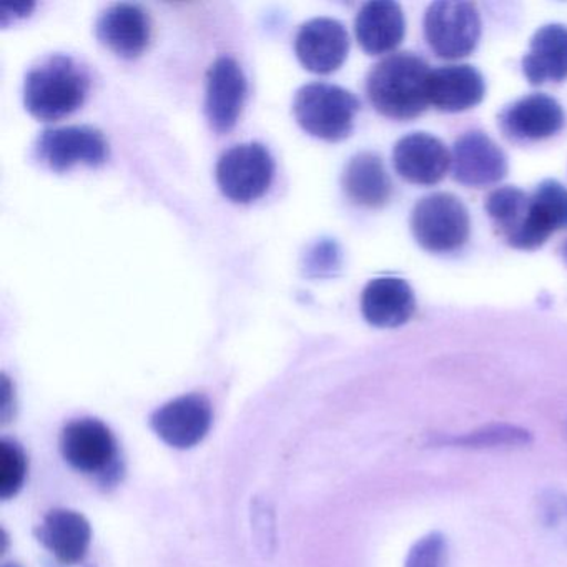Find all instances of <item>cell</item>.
I'll return each instance as SVG.
<instances>
[{
    "mask_svg": "<svg viewBox=\"0 0 567 567\" xmlns=\"http://www.w3.org/2000/svg\"><path fill=\"white\" fill-rule=\"evenodd\" d=\"M427 62L413 52H396L378 62L367 79V94L374 111L393 121L420 117L427 105Z\"/></svg>",
    "mask_w": 567,
    "mask_h": 567,
    "instance_id": "obj_1",
    "label": "cell"
},
{
    "mask_svg": "<svg viewBox=\"0 0 567 567\" xmlns=\"http://www.w3.org/2000/svg\"><path fill=\"white\" fill-rule=\"evenodd\" d=\"M89 78L69 55H51L29 71L24 105L39 121H61L84 105Z\"/></svg>",
    "mask_w": 567,
    "mask_h": 567,
    "instance_id": "obj_2",
    "label": "cell"
},
{
    "mask_svg": "<svg viewBox=\"0 0 567 567\" xmlns=\"http://www.w3.org/2000/svg\"><path fill=\"white\" fill-rule=\"evenodd\" d=\"M360 101L340 85L313 82L295 95L293 114L307 134L327 142H340L353 132Z\"/></svg>",
    "mask_w": 567,
    "mask_h": 567,
    "instance_id": "obj_3",
    "label": "cell"
},
{
    "mask_svg": "<svg viewBox=\"0 0 567 567\" xmlns=\"http://www.w3.org/2000/svg\"><path fill=\"white\" fill-rule=\"evenodd\" d=\"M411 231L424 250L451 254L463 248L470 240V212L456 195L444 192L426 195L414 205Z\"/></svg>",
    "mask_w": 567,
    "mask_h": 567,
    "instance_id": "obj_4",
    "label": "cell"
},
{
    "mask_svg": "<svg viewBox=\"0 0 567 567\" xmlns=\"http://www.w3.org/2000/svg\"><path fill=\"white\" fill-rule=\"evenodd\" d=\"M424 38L440 59L457 61L473 54L481 38L476 6L461 0H440L424 16Z\"/></svg>",
    "mask_w": 567,
    "mask_h": 567,
    "instance_id": "obj_5",
    "label": "cell"
},
{
    "mask_svg": "<svg viewBox=\"0 0 567 567\" xmlns=\"http://www.w3.org/2000/svg\"><path fill=\"white\" fill-rule=\"evenodd\" d=\"M275 162L265 145H235L217 164V184L221 194L235 204H251L267 194L274 181Z\"/></svg>",
    "mask_w": 567,
    "mask_h": 567,
    "instance_id": "obj_6",
    "label": "cell"
},
{
    "mask_svg": "<svg viewBox=\"0 0 567 567\" xmlns=\"http://www.w3.org/2000/svg\"><path fill=\"white\" fill-rule=\"evenodd\" d=\"M35 158L51 171H71L75 165L99 167L109 158V142L97 128L87 125L51 128L35 142Z\"/></svg>",
    "mask_w": 567,
    "mask_h": 567,
    "instance_id": "obj_7",
    "label": "cell"
},
{
    "mask_svg": "<svg viewBox=\"0 0 567 567\" xmlns=\"http://www.w3.org/2000/svg\"><path fill=\"white\" fill-rule=\"evenodd\" d=\"M61 451L74 470L91 476L107 474L118 456L114 433L95 417L71 421L62 430Z\"/></svg>",
    "mask_w": 567,
    "mask_h": 567,
    "instance_id": "obj_8",
    "label": "cell"
},
{
    "mask_svg": "<svg viewBox=\"0 0 567 567\" xmlns=\"http://www.w3.org/2000/svg\"><path fill=\"white\" fill-rule=\"evenodd\" d=\"M214 421L210 401L198 393L184 394L158 408L151 426L168 446L190 450L204 441Z\"/></svg>",
    "mask_w": 567,
    "mask_h": 567,
    "instance_id": "obj_9",
    "label": "cell"
},
{
    "mask_svg": "<svg viewBox=\"0 0 567 567\" xmlns=\"http://www.w3.org/2000/svg\"><path fill=\"white\" fill-rule=\"evenodd\" d=\"M451 172L464 187L484 188L499 184L507 174L503 148L481 131H471L454 142Z\"/></svg>",
    "mask_w": 567,
    "mask_h": 567,
    "instance_id": "obj_10",
    "label": "cell"
},
{
    "mask_svg": "<svg viewBox=\"0 0 567 567\" xmlns=\"http://www.w3.org/2000/svg\"><path fill=\"white\" fill-rule=\"evenodd\" d=\"M247 89V79L235 59L218 58L208 69L205 114L215 132L227 134L237 125Z\"/></svg>",
    "mask_w": 567,
    "mask_h": 567,
    "instance_id": "obj_11",
    "label": "cell"
},
{
    "mask_svg": "<svg viewBox=\"0 0 567 567\" xmlns=\"http://www.w3.org/2000/svg\"><path fill=\"white\" fill-rule=\"evenodd\" d=\"M350 38L341 22L317 18L305 22L295 39L298 61L313 74L327 75L338 71L347 61Z\"/></svg>",
    "mask_w": 567,
    "mask_h": 567,
    "instance_id": "obj_12",
    "label": "cell"
},
{
    "mask_svg": "<svg viewBox=\"0 0 567 567\" xmlns=\"http://www.w3.org/2000/svg\"><path fill=\"white\" fill-rule=\"evenodd\" d=\"M566 115L556 99L530 94L507 105L499 114V127L511 141L539 142L563 131Z\"/></svg>",
    "mask_w": 567,
    "mask_h": 567,
    "instance_id": "obj_13",
    "label": "cell"
},
{
    "mask_svg": "<svg viewBox=\"0 0 567 567\" xmlns=\"http://www.w3.org/2000/svg\"><path fill=\"white\" fill-rule=\"evenodd\" d=\"M393 165L403 181L430 187L440 184L450 172L451 152L434 135L414 132L394 145Z\"/></svg>",
    "mask_w": 567,
    "mask_h": 567,
    "instance_id": "obj_14",
    "label": "cell"
},
{
    "mask_svg": "<svg viewBox=\"0 0 567 567\" xmlns=\"http://www.w3.org/2000/svg\"><path fill=\"white\" fill-rule=\"evenodd\" d=\"M95 34L101 44L118 58L135 59L151 44V19L141 6H111L99 18Z\"/></svg>",
    "mask_w": 567,
    "mask_h": 567,
    "instance_id": "obj_15",
    "label": "cell"
},
{
    "mask_svg": "<svg viewBox=\"0 0 567 567\" xmlns=\"http://www.w3.org/2000/svg\"><path fill=\"white\" fill-rule=\"evenodd\" d=\"M486 95L483 74L473 65H443L433 69L427 81L430 105L441 112H464L476 107Z\"/></svg>",
    "mask_w": 567,
    "mask_h": 567,
    "instance_id": "obj_16",
    "label": "cell"
},
{
    "mask_svg": "<svg viewBox=\"0 0 567 567\" xmlns=\"http://www.w3.org/2000/svg\"><path fill=\"white\" fill-rule=\"evenodd\" d=\"M416 310L413 288L398 277L371 280L361 293V313L377 328H398L408 323Z\"/></svg>",
    "mask_w": 567,
    "mask_h": 567,
    "instance_id": "obj_17",
    "label": "cell"
},
{
    "mask_svg": "<svg viewBox=\"0 0 567 567\" xmlns=\"http://www.w3.org/2000/svg\"><path fill=\"white\" fill-rule=\"evenodd\" d=\"M34 533L39 543L44 544L62 564L81 563L91 547V523L78 511H49Z\"/></svg>",
    "mask_w": 567,
    "mask_h": 567,
    "instance_id": "obj_18",
    "label": "cell"
},
{
    "mask_svg": "<svg viewBox=\"0 0 567 567\" xmlns=\"http://www.w3.org/2000/svg\"><path fill=\"white\" fill-rule=\"evenodd\" d=\"M406 32L403 9L391 0L368 2L358 12L354 34L367 54L383 55L393 52L403 42Z\"/></svg>",
    "mask_w": 567,
    "mask_h": 567,
    "instance_id": "obj_19",
    "label": "cell"
},
{
    "mask_svg": "<svg viewBox=\"0 0 567 567\" xmlns=\"http://www.w3.org/2000/svg\"><path fill=\"white\" fill-rule=\"evenodd\" d=\"M567 228V188L556 181H544L530 194L526 231L520 250L543 247L550 235Z\"/></svg>",
    "mask_w": 567,
    "mask_h": 567,
    "instance_id": "obj_20",
    "label": "cell"
},
{
    "mask_svg": "<svg viewBox=\"0 0 567 567\" xmlns=\"http://www.w3.org/2000/svg\"><path fill=\"white\" fill-rule=\"evenodd\" d=\"M523 72L529 84L563 82L567 79V28L549 24L530 39L529 52L523 59Z\"/></svg>",
    "mask_w": 567,
    "mask_h": 567,
    "instance_id": "obj_21",
    "label": "cell"
},
{
    "mask_svg": "<svg viewBox=\"0 0 567 567\" xmlns=\"http://www.w3.org/2000/svg\"><path fill=\"white\" fill-rule=\"evenodd\" d=\"M341 182L348 198L361 207H384L393 195V184L383 161L371 152L354 155L344 167Z\"/></svg>",
    "mask_w": 567,
    "mask_h": 567,
    "instance_id": "obj_22",
    "label": "cell"
},
{
    "mask_svg": "<svg viewBox=\"0 0 567 567\" xmlns=\"http://www.w3.org/2000/svg\"><path fill=\"white\" fill-rule=\"evenodd\" d=\"M529 198L526 192L517 187H499L487 195L486 214L489 215L497 234L509 247L520 250L524 231H526Z\"/></svg>",
    "mask_w": 567,
    "mask_h": 567,
    "instance_id": "obj_23",
    "label": "cell"
},
{
    "mask_svg": "<svg viewBox=\"0 0 567 567\" xmlns=\"http://www.w3.org/2000/svg\"><path fill=\"white\" fill-rule=\"evenodd\" d=\"M28 470V456L21 444L11 437L0 441V497L2 499H11L22 489Z\"/></svg>",
    "mask_w": 567,
    "mask_h": 567,
    "instance_id": "obj_24",
    "label": "cell"
},
{
    "mask_svg": "<svg viewBox=\"0 0 567 567\" xmlns=\"http://www.w3.org/2000/svg\"><path fill=\"white\" fill-rule=\"evenodd\" d=\"M530 441L529 431L511 424H493L483 430L471 431L463 436L444 437L443 443L464 447L517 446Z\"/></svg>",
    "mask_w": 567,
    "mask_h": 567,
    "instance_id": "obj_25",
    "label": "cell"
},
{
    "mask_svg": "<svg viewBox=\"0 0 567 567\" xmlns=\"http://www.w3.org/2000/svg\"><path fill=\"white\" fill-rule=\"evenodd\" d=\"M446 539L440 533H431L411 547L404 567H446Z\"/></svg>",
    "mask_w": 567,
    "mask_h": 567,
    "instance_id": "obj_26",
    "label": "cell"
},
{
    "mask_svg": "<svg viewBox=\"0 0 567 567\" xmlns=\"http://www.w3.org/2000/svg\"><path fill=\"white\" fill-rule=\"evenodd\" d=\"M540 511L546 526L567 539V496L559 493L547 494L543 497Z\"/></svg>",
    "mask_w": 567,
    "mask_h": 567,
    "instance_id": "obj_27",
    "label": "cell"
},
{
    "mask_svg": "<svg viewBox=\"0 0 567 567\" xmlns=\"http://www.w3.org/2000/svg\"><path fill=\"white\" fill-rule=\"evenodd\" d=\"M560 254H563L564 260L567 261V240L564 241L563 247H560Z\"/></svg>",
    "mask_w": 567,
    "mask_h": 567,
    "instance_id": "obj_28",
    "label": "cell"
},
{
    "mask_svg": "<svg viewBox=\"0 0 567 567\" xmlns=\"http://www.w3.org/2000/svg\"><path fill=\"white\" fill-rule=\"evenodd\" d=\"M4 567H21V566H19V564L9 563V564H4Z\"/></svg>",
    "mask_w": 567,
    "mask_h": 567,
    "instance_id": "obj_29",
    "label": "cell"
}]
</instances>
